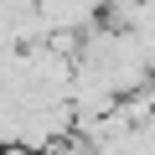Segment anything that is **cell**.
<instances>
[{"instance_id":"1","label":"cell","mask_w":155,"mask_h":155,"mask_svg":"<svg viewBox=\"0 0 155 155\" xmlns=\"http://www.w3.org/2000/svg\"><path fill=\"white\" fill-rule=\"evenodd\" d=\"M41 155H93V150H88V140H78V134H67V140H57V145H47Z\"/></svg>"},{"instance_id":"2","label":"cell","mask_w":155,"mask_h":155,"mask_svg":"<svg viewBox=\"0 0 155 155\" xmlns=\"http://www.w3.org/2000/svg\"><path fill=\"white\" fill-rule=\"evenodd\" d=\"M0 155H31V150H21V145H5V150H0Z\"/></svg>"}]
</instances>
